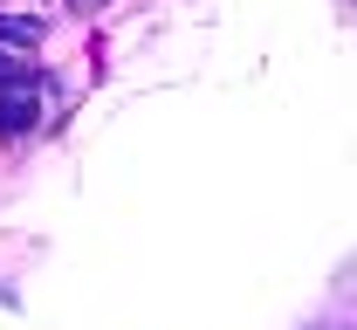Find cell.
I'll return each mask as SVG.
<instances>
[{
    "label": "cell",
    "instance_id": "cell-1",
    "mask_svg": "<svg viewBox=\"0 0 357 330\" xmlns=\"http://www.w3.org/2000/svg\"><path fill=\"white\" fill-rule=\"evenodd\" d=\"M35 117H42L35 90H7V96H0V138H21V131H35Z\"/></svg>",
    "mask_w": 357,
    "mask_h": 330
},
{
    "label": "cell",
    "instance_id": "cell-2",
    "mask_svg": "<svg viewBox=\"0 0 357 330\" xmlns=\"http://www.w3.org/2000/svg\"><path fill=\"white\" fill-rule=\"evenodd\" d=\"M0 42H7V48H21V55H28V48L42 42V21H35V14H0Z\"/></svg>",
    "mask_w": 357,
    "mask_h": 330
},
{
    "label": "cell",
    "instance_id": "cell-3",
    "mask_svg": "<svg viewBox=\"0 0 357 330\" xmlns=\"http://www.w3.org/2000/svg\"><path fill=\"white\" fill-rule=\"evenodd\" d=\"M0 90H35V62L28 55H0Z\"/></svg>",
    "mask_w": 357,
    "mask_h": 330
}]
</instances>
